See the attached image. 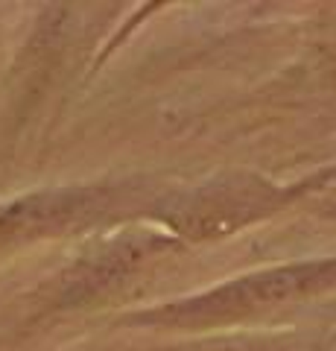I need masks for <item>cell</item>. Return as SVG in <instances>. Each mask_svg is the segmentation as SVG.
Wrapping results in <instances>:
<instances>
[{"mask_svg":"<svg viewBox=\"0 0 336 351\" xmlns=\"http://www.w3.org/2000/svg\"><path fill=\"white\" fill-rule=\"evenodd\" d=\"M269 199H272L269 193H257L248 188L208 191V193L190 196V199L172 202L164 211V219L184 237H193V240L220 237L246 226L257 214H263Z\"/></svg>","mask_w":336,"mask_h":351,"instance_id":"obj_2","label":"cell"},{"mask_svg":"<svg viewBox=\"0 0 336 351\" xmlns=\"http://www.w3.org/2000/svg\"><path fill=\"white\" fill-rule=\"evenodd\" d=\"M331 287H336V258L255 272V276L237 278L225 287L196 295V299L170 304L155 313V319L170 325L231 322L263 311H275V307H284L289 302L310 299V295L324 293Z\"/></svg>","mask_w":336,"mask_h":351,"instance_id":"obj_1","label":"cell"}]
</instances>
